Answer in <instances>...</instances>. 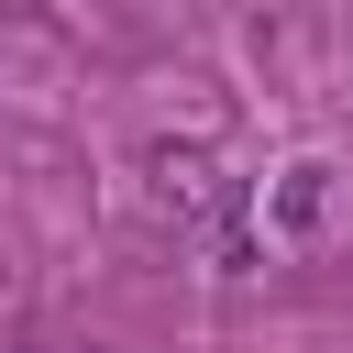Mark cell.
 I'll return each instance as SVG.
<instances>
[{"label": "cell", "instance_id": "1", "mask_svg": "<svg viewBox=\"0 0 353 353\" xmlns=\"http://www.w3.org/2000/svg\"><path fill=\"white\" fill-rule=\"evenodd\" d=\"M143 210H154V232H210V221L232 210V176H221L210 121H199L188 143H154V154H143Z\"/></svg>", "mask_w": 353, "mask_h": 353}, {"label": "cell", "instance_id": "2", "mask_svg": "<svg viewBox=\"0 0 353 353\" xmlns=\"http://www.w3.org/2000/svg\"><path fill=\"white\" fill-rule=\"evenodd\" d=\"M331 221H342V165L298 154V165H276V176H265V243H276V254L331 243Z\"/></svg>", "mask_w": 353, "mask_h": 353}, {"label": "cell", "instance_id": "3", "mask_svg": "<svg viewBox=\"0 0 353 353\" xmlns=\"http://www.w3.org/2000/svg\"><path fill=\"white\" fill-rule=\"evenodd\" d=\"M88 353H99V342H88Z\"/></svg>", "mask_w": 353, "mask_h": 353}]
</instances>
